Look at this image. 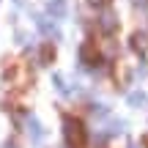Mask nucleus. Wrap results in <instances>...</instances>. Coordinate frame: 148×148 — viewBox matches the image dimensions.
Here are the masks:
<instances>
[{"label":"nucleus","mask_w":148,"mask_h":148,"mask_svg":"<svg viewBox=\"0 0 148 148\" xmlns=\"http://www.w3.org/2000/svg\"><path fill=\"white\" fill-rule=\"evenodd\" d=\"M63 137H66V143H69L71 148H79L82 145V140H85V132H82V126H79V121H63Z\"/></svg>","instance_id":"obj_1"},{"label":"nucleus","mask_w":148,"mask_h":148,"mask_svg":"<svg viewBox=\"0 0 148 148\" xmlns=\"http://www.w3.org/2000/svg\"><path fill=\"white\" fill-rule=\"evenodd\" d=\"M27 129H30V140L33 143H38V140L44 137V132H41V123H38V118H27Z\"/></svg>","instance_id":"obj_2"},{"label":"nucleus","mask_w":148,"mask_h":148,"mask_svg":"<svg viewBox=\"0 0 148 148\" xmlns=\"http://www.w3.org/2000/svg\"><path fill=\"white\" fill-rule=\"evenodd\" d=\"M126 101H129V107H145V101H148V96L143 93V90H132V93L126 96Z\"/></svg>","instance_id":"obj_3"},{"label":"nucleus","mask_w":148,"mask_h":148,"mask_svg":"<svg viewBox=\"0 0 148 148\" xmlns=\"http://www.w3.org/2000/svg\"><path fill=\"white\" fill-rule=\"evenodd\" d=\"M38 27H41V33H47V36H58V27H55V22L49 19V16H41V19H38Z\"/></svg>","instance_id":"obj_4"},{"label":"nucleus","mask_w":148,"mask_h":148,"mask_svg":"<svg viewBox=\"0 0 148 148\" xmlns=\"http://www.w3.org/2000/svg\"><path fill=\"white\" fill-rule=\"evenodd\" d=\"M47 11H49L52 16H63L66 3H63V0H47Z\"/></svg>","instance_id":"obj_5"},{"label":"nucleus","mask_w":148,"mask_h":148,"mask_svg":"<svg viewBox=\"0 0 148 148\" xmlns=\"http://www.w3.org/2000/svg\"><path fill=\"white\" fill-rule=\"evenodd\" d=\"M96 58H99V55H96L93 44H85V47H82V60H88V63L93 66V63H96Z\"/></svg>","instance_id":"obj_6"},{"label":"nucleus","mask_w":148,"mask_h":148,"mask_svg":"<svg viewBox=\"0 0 148 148\" xmlns=\"http://www.w3.org/2000/svg\"><path fill=\"white\" fill-rule=\"evenodd\" d=\"M107 132H110V134H121L123 132V121H121V118H112V121L107 123Z\"/></svg>","instance_id":"obj_7"},{"label":"nucleus","mask_w":148,"mask_h":148,"mask_svg":"<svg viewBox=\"0 0 148 148\" xmlns=\"http://www.w3.org/2000/svg\"><path fill=\"white\" fill-rule=\"evenodd\" d=\"M115 25H118L115 14H104V16H101V27H104V30H115Z\"/></svg>","instance_id":"obj_8"},{"label":"nucleus","mask_w":148,"mask_h":148,"mask_svg":"<svg viewBox=\"0 0 148 148\" xmlns=\"http://www.w3.org/2000/svg\"><path fill=\"white\" fill-rule=\"evenodd\" d=\"M52 82H55V88H58V90H63V93H69V85L63 82V77H60V74H55V77H52Z\"/></svg>","instance_id":"obj_9"},{"label":"nucleus","mask_w":148,"mask_h":148,"mask_svg":"<svg viewBox=\"0 0 148 148\" xmlns=\"http://www.w3.org/2000/svg\"><path fill=\"white\" fill-rule=\"evenodd\" d=\"M134 49L145 52V36H134Z\"/></svg>","instance_id":"obj_10"},{"label":"nucleus","mask_w":148,"mask_h":148,"mask_svg":"<svg viewBox=\"0 0 148 148\" xmlns=\"http://www.w3.org/2000/svg\"><path fill=\"white\" fill-rule=\"evenodd\" d=\"M41 58L49 63V60H52V47H44V49H41Z\"/></svg>","instance_id":"obj_11"},{"label":"nucleus","mask_w":148,"mask_h":148,"mask_svg":"<svg viewBox=\"0 0 148 148\" xmlns=\"http://www.w3.org/2000/svg\"><path fill=\"white\" fill-rule=\"evenodd\" d=\"M90 5H96V8H99V5H107V0H88Z\"/></svg>","instance_id":"obj_12"},{"label":"nucleus","mask_w":148,"mask_h":148,"mask_svg":"<svg viewBox=\"0 0 148 148\" xmlns=\"http://www.w3.org/2000/svg\"><path fill=\"white\" fill-rule=\"evenodd\" d=\"M129 148H134V145H129Z\"/></svg>","instance_id":"obj_13"},{"label":"nucleus","mask_w":148,"mask_h":148,"mask_svg":"<svg viewBox=\"0 0 148 148\" xmlns=\"http://www.w3.org/2000/svg\"><path fill=\"white\" fill-rule=\"evenodd\" d=\"M145 145H148V140H145Z\"/></svg>","instance_id":"obj_14"}]
</instances>
